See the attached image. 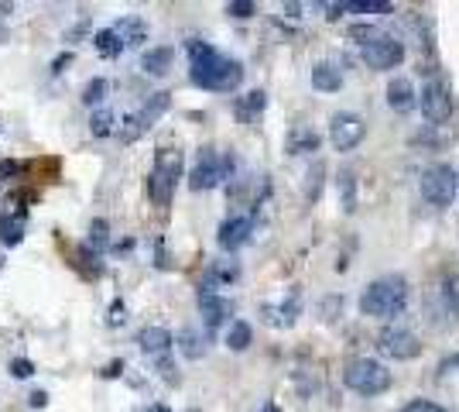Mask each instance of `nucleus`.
Listing matches in <instances>:
<instances>
[{"mask_svg": "<svg viewBox=\"0 0 459 412\" xmlns=\"http://www.w3.org/2000/svg\"><path fill=\"white\" fill-rule=\"evenodd\" d=\"M189 79L210 93H233L244 83V65L216 52L210 41H189Z\"/></svg>", "mask_w": 459, "mask_h": 412, "instance_id": "obj_1", "label": "nucleus"}, {"mask_svg": "<svg viewBox=\"0 0 459 412\" xmlns=\"http://www.w3.org/2000/svg\"><path fill=\"white\" fill-rule=\"evenodd\" d=\"M408 302V282L401 275H387V278H377L370 282L360 295V313L364 316H377V319H391L398 316Z\"/></svg>", "mask_w": 459, "mask_h": 412, "instance_id": "obj_2", "label": "nucleus"}, {"mask_svg": "<svg viewBox=\"0 0 459 412\" xmlns=\"http://www.w3.org/2000/svg\"><path fill=\"white\" fill-rule=\"evenodd\" d=\"M391 371L387 364L374 361V357H353L350 364L343 368V385L350 392L364 395V398H374V395H384L391 389Z\"/></svg>", "mask_w": 459, "mask_h": 412, "instance_id": "obj_3", "label": "nucleus"}, {"mask_svg": "<svg viewBox=\"0 0 459 412\" xmlns=\"http://www.w3.org/2000/svg\"><path fill=\"white\" fill-rule=\"evenodd\" d=\"M182 165H185V158H182L178 148H158L151 179H148L154 206H168V203H172L175 186H178V179H182Z\"/></svg>", "mask_w": 459, "mask_h": 412, "instance_id": "obj_4", "label": "nucleus"}, {"mask_svg": "<svg viewBox=\"0 0 459 412\" xmlns=\"http://www.w3.org/2000/svg\"><path fill=\"white\" fill-rule=\"evenodd\" d=\"M230 172H233V155H220L216 148H202L199 158H195V165H192V172H189V186L195 193L216 189L220 182L230 179Z\"/></svg>", "mask_w": 459, "mask_h": 412, "instance_id": "obj_5", "label": "nucleus"}, {"mask_svg": "<svg viewBox=\"0 0 459 412\" xmlns=\"http://www.w3.org/2000/svg\"><path fill=\"white\" fill-rule=\"evenodd\" d=\"M418 186H421V196L428 199L432 206H439V210L453 206V199H456V189H459L456 172H453L446 162H436V165L421 169Z\"/></svg>", "mask_w": 459, "mask_h": 412, "instance_id": "obj_6", "label": "nucleus"}, {"mask_svg": "<svg viewBox=\"0 0 459 412\" xmlns=\"http://www.w3.org/2000/svg\"><path fill=\"white\" fill-rule=\"evenodd\" d=\"M377 347L391 361H415V357H421V340L411 330H404V327H384L377 334Z\"/></svg>", "mask_w": 459, "mask_h": 412, "instance_id": "obj_7", "label": "nucleus"}, {"mask_svg": "<svg viewBox=\"0 0 459 412\" xmlns=\"http://www.w3.org/2000/svg\"><path fill=\"white\" fill-rule=\"evenodd\" d=\"M364 62L370 69H377V73H387V69H398L404 62V45L394 35H377V38H370L364 45Z\"/></svg>", "mask_w": 459, "mask_h": 412, "instance_id": "obj_8", "label": "nucleus"}, {"mask_svg": "<svg viewBox=\"0 0 459 412\" xmlns=\"http://www.w3.org/2000/svg\"><path fill=\"white\" fill-rule=\"evenodd\" d=\"M168 107H172V93H165V90H161V93H151L148 103L137 110L134 117H127V127L120 131V137H124V141H134V137H141L144 131H151L154 124H158V117H161Z\"/></svg>", "mask_w": 459, "mask_h": 412, "instance_id": "obj_9", "label": "nucleus"}, {"mask_svg": "<svg viewBox=\"0 0 459 412\" xmlns=\"http://www.w3.org/2000/svg\"><path fill=\"white\" fill-rule=\"evenodd\" d=\"M367 137V124L357 114H333L329 117V141L336 152H353Z\"/></svg>", "mask_w": 459, "mask_h": 412, "instance_id": "obj_10", "label": "nucleus"}, {"mask_svg": "<svg viewBox=\"0 0 459 412\" xmlns=\"http://www.w3.org/2000/svg\"><path fill=\"white\" fill-rule=\"evenodd\" d=\"M418 103H421L425 120H432V124H446V120L453 117V97H449V90L442 86L439 79H432V83L421 86Z\"/></svg>", "mask_w": 459, "mask_h": 412, "instance_id": "obj_11", "label": "nucleus"}, {"mask_svg": "<svg viewBox=\"0 0 459 412\" xmlns=\"http://www.w3.org/2000/svg\"><path fill=\"white\" fill-rule=\"evenodd\" d=\"M250 234H254V216H230V220L220 223L216 241H220L223 251H237V248H244L250 241Z\"/></svg>", "mask_w": 459, "mask_h": 412, "instance_id": "obj_12", "label": "nucleus"}, {"mask_svg": "<svg viewBox=\"0 0 459 412\" xmlns=\"http://www.w3.org/2000/svg\"><path fill=\"white\" fill-rule=\"evenodd\" d=\"M199 313L206 319V327L216 330L220 323H227L230 313H233V306H230V299H223L220 292H212V289H199Z\"/></svg>", "mask_w": 459, "mask_h": 412, "instance_id": "obj_13", "label": "nucleus"}, {"mask_svg": "<svg viewBox=\"0 0 459 412\" xmlns=\"http://www.w3.org/2000/svg\"><path fill=\"white\" fill-rule=\"evenodd\" d=\"M387 107L394 110V114H408V110H415L418 107V93H415V86H411V79H391L387 83Z\"/></svg>", "mask_w": 459, "mask_h": 412, "instance_id": "obj_14", "label": "nucleus"}, {"mask_svg": "<svg viewBox=\"0 0 459 412\" xmlns=\"http://www.w3.org/2000/svg\"><path fill=\"white\" fill-rule=\"evenodd\" d=\"M137 344H141V351L151 354V357H165V354L172 351L175 337L165 330V327H144L141 334H137Z\"/></svg>", "mask_w": 459, "mask_h": 412, "instance_id": "obj_15", "label": "nucleus"}, {"mask_svg": "<svg viewBox=\"0 0 459 412\" xmlns=\"http://www.w3.org/2000/svg\"><path fill=\"white\" fill-rule=\"evenodd\" d=\"M312 86H315L319 93H340V90H343V73H340V65H333V62H315V65H312Z\"/></svg>", "mask_w": 459, "mask_h": 412, "instance_id": "obj_16", "label": "nucleus"}, {"mask_svg": "<svg viewBox=\"0 0 459 412\" xmlns=\"http://www.w3.org/2000/svg\"><path fill=\"white\" fill-rule=\"evenodd\" d=\"M298 292L288 295V302H281V306H264L261 310V316H264V323L268 327H291L295 319H298Z\"/></svg>", "mask_w": 459, "mask_h": 412, "instance_id": "obj_17", "label": "nucleus"}, {"mask_svg": "<svg viewBox=\"0 0 459 412\" xmlns=\"http://www.w3.org/2000/svg\"><path fill=\"white\" fill-rule=\"evenodd\" d=\"M172 62H175V48H168V45H158V48H148V52H144L141 69H144L148 76H165V73L172 69Z\"/></svg>", "mask_w": 459, "mask_h": 412, "instance_id": "obj_18", "label": "nucleus"}, {"mask_svg": "<svg viewBox=\"0 0 459 412\" xmlns=\"http://www.w3.org/2000/svg\"><path fill=\"white\" fill-rule=\"evenodd\" d=\"M319 144H323V137L315 134L312 127L298 124V127L288 134V155H312V152H319Z\"/></svg>", "mask_w": 459, "mask_h": 412, "instance_id": "obj_19", "label": "nucleus"}, {"mask_svg": "<svg viewBox=\"0 0 459 412\" xmlns=\"http://www.w3.org/2000/svg\"><path fill=\"white\" fill-rule=\"evenodd\" d=\"M24 231H28V213H24V210H18V213H4V216H0V241H4L7 248H14V244H21V237H24Z\"/></svg>", "mask_w": 459, "mask_h": 412, "instance_id": "obj_20", "label": "nucleus"}, {"mask_svg": "<svg viewBox=\"0 0 459 412\" xmlns=\"http://www.w3.org/2000/svg\"><path fill=\"white\" fill-rule=\"evenodd\" d=\"M264 107H268V97H264V90H250L247 97L237 100V117L244 120V124H254V120L264 114Z\"/></svg>", "mask_w": 459, "mask_h": 412, "instance_id": "obj_21", "label": "nucleus"}, {"mask_svg": "<svg viewBox=\"0 0 459 412\" xmlns=\"http://www.w3.org/2000/svg\"><path fill=\"white\" fill-rule=\"evenodd\" d=\"M114 31L120 35L124 48H127V45H141V41L148 38V24H144V21H137V18H124Z\"/></svg>", "mask_w": 459, "mask_h": 412, "instance_id": "obj_22", "label": "nucleus"}, {"mask_svg": "<svg viewBox=\"0 0 459 412\" xmlns=\"http://www.w3.org/2000/svg\"><path fill=\"white\" fill-rule=\"evenodd\" d=\"M250 340H254V330H250L247 319H233V323H230V330H227V347L230 351H237V354L247 351Z\"/></svg>", "mask_w": 459, "mask_h": 412, "instance_id": "obj_23", "label": "nucleus"}, {"mask_svg": "<svg viewBox=\"0 0 459 412\" xmlns=\"http://www.w3.org/2000/svg\"><path fill=\"white\" fill-rule=\"evenodd\" d=\"M96 52L103 56V59H117L120 52H124V41H120V35H117L114 28H103V31H96Z\"/></svg>", "mask_w": 459, "mask_h": 412, "instance_id": "obj_24", "label": "nucleus"}, {"mask_svg": "<svg viewBox=\"0 0 459 412\" xmlns=\"http://www.w3.org/2000/svg\"><path fill=\"white\" fill-rule=\"evenodd\" d=\"M336 189H340V203H343L346 213H353L357 210V176L346 169V172H340V182H336Z\"/></svg>", "mask_w": 459, "mask_h": 412, "instance_id": "obj_25", "label": "nucleus"}, {"mask_svg": "<svg viewBox=\"0 0 459 412\" xmlns=\"http://www.w3.org/2000/svg\"><path fill=\"white\" fill-rule=\"evenodd\" d=\"M178 351L185 354L189 361H199V357L206 354V340L195 334V330H189V327H185V330L178 334Z\"/></svg>", "mask_w": 459, "mask_h": 412, "instance_id": "obj_26", "label": "nucleus"}, {"mask_svg": "<svg viewBox=\"0 0 459 412\" xmlns=\"http://www.w3.org/2000/svg\"><path fill=\"white\" fill-rule=\"evenodd\" d=\"M340 11H357V14H391L394 7L387 0H353V4H340Z\"/></svg>", "mask_w": 459, "mask_h": 412, "instance_id": "obj_27", "label": "nucleus"}, {"mask_svg": "<svg viewBox=\"0 0 459 412\" xmlns=\"http://www.w3.org/2000/svg\"><path fill=\"white\" fill-rule=\"evenodd\" d=\"M114 127H117V117H114V110H96L93 117H90V131H93L96 137H110L114 134Z\"/></svg>", "mask_w": 459, "mask_h": 412, "instance_id": "obj_28", "label": "nucleus"}, {"mask_svg": "<svg viewBox=\"0 0 459 412\" xmlns=\"http://www.w3.org/2000/svg\"><path fill=\"white\" fill-rule=\"evenodd\" d=\"M107 244H110V223L107 220H93V227H90V251H107Z\"/></svg>", "mask_w": 459, "mask_h": 412, "instance_id": "obj_29", "label": "nucleus"}, {"mask_svg": "<svg viewBox=\"0 0 459 412\" xmlns=\"http://www.w3.org/2000/svg\"><path fill=\"white\" fill-rule=\"evenodd\" d=\"M323 176H325V165L315 162L312 172H308V186H306V199L308 203H319V193H323Z\"/></svg>", "mask_w": 459, "mask_h": 412, "instance_id": "obj_30", "label": "nucleus"}, {"mask_svg": "<svg viewBox=\"0 0 459 412\" xmlns=\"http://www.w3.org/2000/svg\"><path fill=\"white\" fill-rule=\"evenodd\" d=\"M110 93V83L107 79H90V86L82 90V103H90V107H96L99 100Z\"/></svg>", "mask_w": 459, "mask_h": 412, "instance_id": "obj_31", "label": "nucleus"}, {"mask_svg": "<svg viewBox=\"0 0 459 412\" xmlns=\"http://www.w3.org/2000/svg\"><path fill=\"white\" fill-rule=\"evenodd\" d=\"M227 14H230V18L247 21V18H254V14H257V4H250V0H230Z\"/></svg>", "mask_w": 459, "mask_h": 412, "instance_id": "obj_32", "label": "nucleus"}, {"mask_svg": "<svg viewBox=\"0 0 459 412\" xmlns=\"http://www.w3.org/2000/svg\"><path fill=\"white\" fill-rule=\"evenodd\" d=\"M377 35H381V31H377L374 24H353V28H350V38H357L360 45H367V41L377 38Z\"/></svg>", "mask_w": 459, "mask_h": 412, "instance_id": "obj_33", "label": "nucleus"}, {"mask_svg": "<svg viewBox=\"0 0 459 412\" xmlns=\"http://www.w3.org/2000/svg\"><path fill=\"white\" fill-rule=\"evenodd\" d=\"M11 374L24 381V378H31V374H35V364H31L28 357H14V361H11Z\"/></svg>", "mask_w": 459, "mask_h": 412, "instance_id": "obj_34", "label": "nucleus"}, {"mask_svg": "<svg viewBox=\"0 0 459 412\" xmlns=\"http://www.w3.org/2000/svg\"><path fill=\"white\" fill-rule=\"evenodd\" d=\"M401 412H446V409H442V406H436V402H428V398H411Z\"/></svg>", "mask_w": 459, "mask_h": 412, "instance_id": "obj_35", "label": "nucleus"}, {"mask_svg": "<svg viewBox=\"0 0 459 412\" xmlns=\"http://www.w3.org/2000/svg\"><path fill=\"white\" fill-rule=\"evenodd\" d=\"M127 310H124V302H120V299H117L114 306H110V313H107V323H110V327H120V323H124V319H127Z\"/></svg>", "mask_w": 459, "mask_h": 412, "instance_id": "obj_36", "label": "nucleus"}, {"mask_svg": "<svg viewBox=\"0 0 459 412\" xmlns=\"http://www.w3.org/2000/svg\"><path fill=\"white\" fill-rule=\"evenodd\" d=\"M212 278H220V282H233V278H237V265H216V268H212Z\"/></svg>", "mask_w": 459, "mask_h": 412, "instance_id": "obj_37", "label": "nucleus"}, {"mask_svg": "<svg viewBox=\"0 0 459 412\" xmlns=\"http://www.w3.org/2000/svg\"><path fill=\"white\" fill-rule=\"evenodd\" d=\"M158 371H161V378H168V381H178V374H175V364L168 361V354H165V357H158Z\"/></svg>", "mask_w": 459, "mask_h": 412, "instance_id": "obj_38", "label": "nucleus"}, {"mask_svg": "<svg viewBox=\"0 0 459 412\" xmlns=\"http://www.w3.org/2000/svg\"><path fill=\"white\" fill-rule=\"evenodd\" d=\"M120 371H124V361H114V364H107L99 374H103V378H117Z\"/></svg>", "mask_w": 459, "mask_h": 412, "instance_id": "obj_39", "label": "nucleus"}, {"mask_svg": "<svg viewBox=\"0 0 459 412\" xmlns=\"http://www.w3.org/2000/svg\"><path fill=\"white\" fill-rule=\"evenodd\" d=\"M456 368H459V354H456V357H446V361H442V368H439V371H456Z\"/></svg>", "mask_w": 459, "mask_h": 412, "instance_id": "obj_40", "label": "nucleus"}, {"mask_svg": "<svg viewBox=\"0 0 459 412\" xmlns=\"http://www.w3.org/2000/svg\"><path fill=\"white\" fill-rule=\"evenodd\" d=\"M45 402H48V395H45V392H35V395H31V406H35V409H41Z\"/></svg>", "mask_w": 459, "mask_h": 412, "instance_id": "obj_41", "label": "nucleus"}, {"mask_svg": "<svg viewBox=\"0 0 459 412\" xmlns=\"http://www.w3.org/2000/svg\"><path fill=\"white\" fill-rule=\"evenodd\" d=\"M69 62H72V56H62V59H58L52 69H55V73H62V65H69Z\"/></svg>", "mask_w": 459, "mask_h": 412, "instance_id": "obj_42", "label": "nucleus"}, {"mask_svg": "<svg viewBox=\"0 0 459 412\" xmlns=\"http://www.w3.org/2000/svg\"><path fill=\"white\" fill-rule=\"evenodd\" d=\"M148 412H172L168 406H154V409H148Z\"/></svg>", "mask_w": 459, "mask_h": 412, "instance_id": "obj_43", "label": "nucleus"}, {"mask_svg": "<svg viewBox=\"0 0 459 412\" xmlns=\"http://www.w3.org/2000/svg\"><path fill=\"white\" fill-rule=\"evenodd\" d=\"M456 182H459V176H456Z\"/></svg>", "mask_w": 459, "mask_h": 412, "instance_id": "obj_44", "label": "nucleus"}]
</instances>
